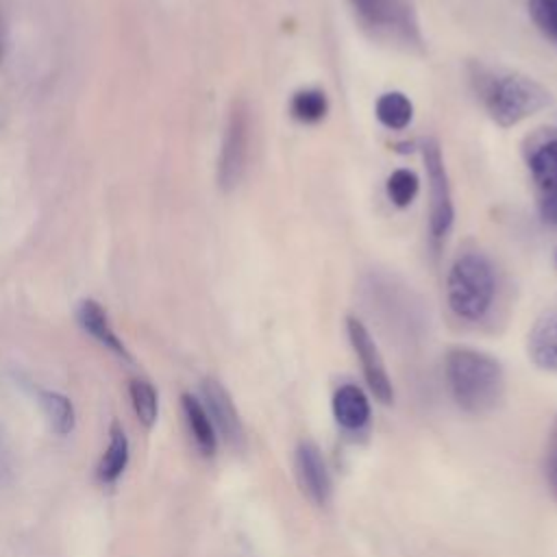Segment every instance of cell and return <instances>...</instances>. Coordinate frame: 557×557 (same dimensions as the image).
Masks as SVG:
<instances>
[{
  "label": "cell",
  "instance_id": "24",
  "mask_svg": "<svg viewBox=\"0 0 557 557\" xmlns=\"http://www.w3.org/2000/svg\"><path fill=\"white\" fill-rule=\"evenodd\" d=\"M4 52V26H2V15H0V59Z\"/></svg>",
  "mask_w": 557,
  "mask_h": 557
},
{
  "label": "cell",
  "instance_id": "20",
  "mask_svg": "<svg viewBox=\"0 0 557 557\" xmlns=\"http://www.w3.org/2000/svg\"><path fill=\"white\" fill-rule=\"evenodd\" d=\"M385 189H387V198L392 200L394 207L398 209H405L413 202V198L418 196L420 191V181L416 176V172L407 170V168H398L394 170L389 176H387V183H385Z\"/></svg>",
  "mask_w": 557,
  "mask_h": 557
},
{
  "label": "cell",
  "instance_id": "4",
  "mask_svg": "<svg viewBox=\"0 0 557 557\" xmlns=\"http://www.w3.org/2000/svg\"><path fill=\"white\" fill-rule=\"evenodd\" d=\"M357 22L372 37L403 46L422 48V30L411 0H348Z\"/></svg>",
  "mask_w": 557,
  "mask_h": 557
},
{
  "label": "cell",
  "instance_id": "12",
  "mask_svg": "<svg viewBox=\"0 0 557 557\" xmlns=\"http://www.w3.org/2000/svg\"><path fill=\"white\" fill-rule=\"evenodd\" d=\"M333 416L346 431H359L370 420V403L359 385H339L333 394Z\"/></svg>",
  "mask_w": 557,
  "mask_h": 557
},
{
  "label": "cell",
  "instance_id": "10",
  "mask_svg": "<svg viewBox=\"0 0 557 557\" xmlns=\"http://www.w3.org/2000/svg\"><path fill=\"white\" fill-rule=\"evenodd\" d=\"M529 359L544 372H557V307L542 313L529 331Z\"/></svg>",
  "mask_w": 557,
  "mask_h": 557
},
{
  "label": "cell",
  "instance_id": "6",
  "mask_svg": "<svg viewBox=\"0 0 557 557\" xmlns=\"http://www.w3.org/2000/svg\"><path fill=\"white\" fill-rule=\"evenodd\" d=\"M248 154H250V111L244 100H237L228 111L220 157H218V185L222 191H231L239 185L246 172Z\"/></svg>",
  "mask_w": 557,
  "mask_h": 557
},
{
  "label": "cell",
  "instance_id": "7",
  "mask_svg": "<svg viewBox=\"0 0 557 557\" xmlns=\"http://www.w3.org/2000/svg\"><path fill=\"white\" fill-rule=\"evenodd\" d=\"M346 333H348V342L361 363V372H363V379H366L370 392L374 394L376 400H381L383 405H389L394 398V387H392L387 368L383 363V357L379 352V346L372 339L370 331L366 329V324L359 318L348 315Z\"/></svg>",
  "mask_w": 557,
  "mask_h": 557
},
{
  "label": "cell",
  "instance_id": "9",
  "mask_svg": "<svg viewBox=\"0 0 557 557\" xmlns=\"http://www.w3.org/2000/svg\"><path fill=\"white\" fill-rule=\"evenodd\" d=\"M294 468L302 492L315 503L324 505L331 498V476L320 448L313 442H300L294 457Z\"/></svg>",
  "mask_w": 557,
  "mask_h": 557
},
{
  "label": "cell",
  "instance_id": "1",
  "mask_svg": "<svg viewBox=\"0 0 557 557\" xmlns=\"http://www.w3.org/2000/svg\"><path fill=\"white\" fill-rule=\"evenodd\" d=\"M444 374L453 400L472 416L492 411L505 389L500 363L474 348H450L444 359Z\"/></svg>",
  "mask_w": 557,
  "mask_h": 557
},
{
  "label": "cell",
  "instance_id": "22",
  "mask_svg": "<svg viewBox=\"0 0 557 557\" xmlns=\"http://www.w3.org/2000/svg\"><path fill=\"white\" fill-rule=\"evenodd\" d=\"M546 472L553 490L557 492V418L550 431V442H548V457H546Z\"/></svg>",
  "mask_w": 557,
  "mask_h": 557
},
{
  "label": "cell",
  "instance_id": "8",
  "mask_svg": "<svg viewBox=\"0 0 557 557\" xmlns=\"http://www.w3.org/2000/svg\"><path fill=\"white\" fill-rule=\"evenodd\" d=\"M200 403L205 405L215 433L233 448L244 444V426L237 413V407L226 392V387L215 379H205L200 383Z\"/></svg>",
  "mask_w": 557,
  "mask_h": 557
},
{
  "label": "cell",
  "instance_id": "16",
  "mask_svg": "<svg viewBox=\"0 0 557 557\" xmlns=\"http://www.w3.org/2000/svg\"><path fill=\"white\" fill-rule=\"evenodd\" d=\"M529 170L544 194L557 191V137L540 144L533 150L529 159Z\"/></svg>",
  "mask_w": 557,
  "mask_h": 557
},
{
  "label": "cell",
  "instance_id": "15",
  "mask_svg": "<svg viewBox=\"0 0 557 557\" xmlns=\"http://www.w3.org/2000/svg\"><path fill=\"white\" fill-rule=\"evenodd\" d=\"M376 120L389 131H403L413 120V102L403 91H385L374 104Z\"/></svg>",
  "mask_w": 557,
  "mask_h": 557
},
{
  "label": "cell",
  "instance_id": "19",
  "mask_svg": "<svg viewBox=\"0 0 557 557\" xmlns=\"http://www.w3.org/2000/svg\"><path fill=\"white\" fill-rule=\"evenodd\" d=\"M128 396L137 420L150 429L159 416V396L154 385L148 379H133L128 385Z\"/></svg>",
  "mask_w": 557,
  "mask_h": 557
},
{
  "label": "cell",
  "instance_id": "21",
  "mask_svg": "<svg viewBox=\"0 0 557 557\" xmlns=\"http://www.w3.org/2000/svg\"><path fill=\"white\" fill-rule=\"evenodd\" d=\"M529 15L546 39L557 41V0H529Z\"/></svg>",
  "mask_w": 557,
  "mask_h": 557
},
{
  "label": "cell",
  "instance_id": "5",
  "mask_svg": "<svg viewBox=\"0 0 557 557\" xmlns=\"http://www.w3.org/2000/svg\"><path fill=\"white\" fill-rule=\"evenodd\" d=\"M422 161L426 172V185H429V231L435 244L444 242L453 228L455 222V205H453V191L448 183V172L444 163L442 148L437 139L429 137L422 144Z\"/></svg>",
  "mask_w": 557,
  "mask_h": 557
},
{
  "label": "cell",
  "instance_id": "18",
  "mask_svg": "<svg viewBox=\"0 0 557 557\" xmlns=\"http://www.w3.org/2000/svg\"><path fill=\"white\" fill-rule=\"evenodd\" d=\"M39 403L41 409L46 413V418L50 420L54 433L59 435H70L76 426V411L74 405L67 396L52 392V389H41L39 392Z\"/></svg>",
  "mask_w": 557,
  "mask_h": 557
},
{
  "label": "cell",
  "instance_id": "2",
  "mask_svg": "<svg viewBox=\"0 0 557 557\" xmlns=\"http://www.w3.org/2000/svg\"><path fill=\"white\" fill-rule=\"evenodd\" d=\"M479 94L490 117L503 126H516L550 104V91L531 76L518 72H481Z\"/></svg>",
  "mask_w": 557,
  "mask_h": 557
},
{
  "label": "cell",
  "instance_id": "13",
  "mask_svg": "<svg viewBox=\"0 0 557 557\" xmlns=\"http://www.w3.org/2000/svg\"><path fill=\"white\" fill-rule=\"evenodd\" d=\"M181 409H183L187 431L194 440V446L200 450V455L213 457L215 448H218V433H215L213 422H211L205 405L200 403V398L191 396V394H183Z\"/></svg>",
  "mask_w": 557,
  "mask_h": 557
},
{
  "label": "cell",
  "instance_id": "23",
  "mask_svg": "<svg viewBox=\"0 0 557 557\" xmlns=\"http://www.w3.org/2000/svg\"><path fill=\"white\" fill-rule=\"evenodd\" d=\"M540 218L546 224L557 226V191L542 196V200H540Z\"/></svg>",
  "mask_w": 557,
  "mask_h": 557
},
{
  "label": "cell",
  "instance_id": "17",
  "mask_svg": "<svg viewBox=\"0 0 557 557\" xmlns=\"http://www.w3.org/2000/svg\"><path fill=\"white\" fill-rule=\"evenodd\" d=\"M289 113L300 124H318L329 113V98L318 87L298 89L289 100Z\"/></svg>",
  "mask_w": 557,
  "mask_h": 557
},
{
  "label": "cell",
  "instance_id": "14",
  "mask_svg": "<svg viewBox=\"0 0 557 557\" xmlns=\"http://www.w3.org/2000/svg\"><path fill=\"white\" fill-rule=\"evenodd\" d=\"M128 450L131 448L124 429L117 422H113L109 429V444L96 466V479L102 485H113L122 476L128 463Z\"/></svg>",
  "mask_w": 557,
  "mask_h": 557
},
{
  "label": "cell",
  "instance_id": "11",
  "mask_svg": "<svg viewBox=\"0 0 557 557\" xmlns=\"http://www.w3.org/2000/svg\"><path fill=\"white\" fill-rule=\"evenodd\" d=\"M76 320H78V326L91 335L100 346L109 348L111 352H115L117 357H124L128 359V352L122 344V339L117 337V333L113 331L111 322H109V315L107 311L102 309L100 302L87 298V300H81L78 307H76Z\"/></svg>",
  "mask_w": 557,
  "mask_h": 557
},
{
  "label": "cell",
  "instance_id": "3",
  "mask_svg": "<svg viewBox=\"0 0 557 557\" xmlns=\"http://www.w3.org/2000/svg\"><path fill=\"white\" fill-rule=\"evenodd\" d=\"M496 298V272L492 261L479 252H461L446 276V302L450 311L468 322L483 320Z\"/></svg>",
  "mask_w": 557,
  "mask_h": 557
}]
</instances>
